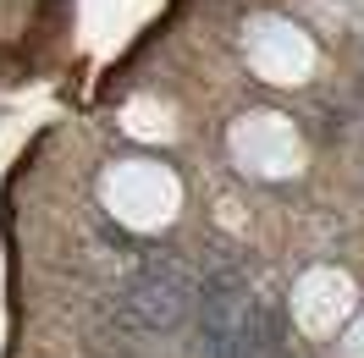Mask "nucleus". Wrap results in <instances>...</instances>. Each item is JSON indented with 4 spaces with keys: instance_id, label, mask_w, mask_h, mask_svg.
<instances>
[{
    "instance_id": "1",
    "label": "nucleus",
    "mask_w": 364,
    "mask_h": 358,
    "mask_svg": "<svg viewBox=\"0 0 364 358\" xmlns=\"http://www.w3.org/2000/svg\"><path fill=\"white\" fill-rule=\"evenodd\" d=\"M205 347L215 358L249 353V292L237 281H215L205 292Z\"/></svg>"
},
{
    "instance_id": "2",
    "label": "nucleus",
    "mask_w": 364,
    "mask_h": 358,
    "mask_svg": "<svg viewBox=\"0 0 364 358\" xmlns=\"http://www.w3.org/2000/svg\"><path fill=\"white\" fill-rule=\"evenodd\" d=\"M133 309L149 320V325H177L182 309H188V281H177L171 270H149V276H138L133 287Z\"/></svg>"
}]
</instances>
